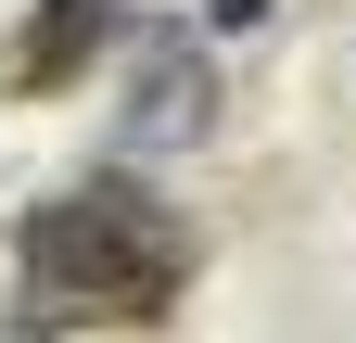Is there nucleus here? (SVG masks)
<instances>
[{
    "label": "nucleus",
    "mask_w": 356,
    "mask_h": 343,
    "mask_svg": "<svg viewBox=\"0 0 356 343\" xmlns=\"http://www.w3.org/2000/svg\"><path fill=\"white\" fill-rule=\"evenodd\" d=\"M204 242L165 191H140L127 165L51 191L13 229V343H64V331H140L191 292Z\"/></svg>",
    "instance_id": "obj_1"
},
{
    "label": "nucleus",
    "mask_w": 356,
    "mask_h": 343,
    "mask_svg": "<svg viewBox=\"0 0 356 343\" xmlns=\"http://www.w3.org/2000/svg\"><path fill=\"white\" fill-rule=\"evenodd\" d=\"M216 115H229V90H216V51L191 26H140V38H127L115 153H191V140H216Z\"/></svg>",
    "instance_id": "obj_2"
},
{
    "label": "nucleus",
    "mask_w": 356,
    "mask_h": 343,
    "mask_svg": "<svg viewBox=\"0 0 356 343\" xmlns=\"http://www.w3.org/2000/svg\"><path fill=\"white\" fill-rule=\"evenodd\" d=\"M115 26H127V0H38L13 26V51H0V90L13 102H64L76 76L115 51Z\"/></svg>",
    "instance_id": "obj_3"
},
{
    "label": "nucleus",
    "mask_w": 356,
    "mask_h": 343,
    "mask_svg": "<svg viewBox=\"0 0 356 343\" xmlns=\"http://www.w3.org/2000/svg\"><path fill=\"white\" fill-rule=\"evenodd\" d=\"M280 0H204V26H267Z\"/></svg>",
    "instance_id": "obj_4"
}]
</instances>
